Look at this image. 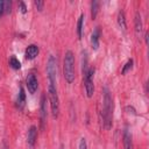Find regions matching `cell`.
<instances>
[{
  "label": "cell",
  "instance_id": "6da1fadb",
  "mask_svg": "<svg viewBox=\"0 0 149 149\" xmlns=\"http://www.w3.org/2000/svg\"><path fill=\"white\" fill-rule=\"evenodd\" d=\"M102 126L105 129H111L113 123V98L107 87L104 88L102 95V109H101Z\"/></svg>",
  "mask_w": 149,
  "mask_h": 149
},
{
  "label": "cell",
  "instance_id": "7a4b0ae2",
  "mask_svg": "<svg viewBox=\"0 0 149 149\" xmlns=\"http://www.w3.org/2000/svg\"><path fill=\"white\" fill-rule=\"evenodd\" d=\"M63 76L68 84L74 81L76 71H74V55L71 50H66L64 54V62H63Z\"/></svg>",
  "mask_w": 149,
  "mask_h": 149
},
{
  "label": "cell",
  "instance_id": "3957f363",
  "mask_svg": "<svg viewBox=\"0 0 149 149\" xmlns=\"http://www.w3.org/2000/svg\"><path fill=\"white\" fill-rule=\"evenodd\" d=\"M48 99L50 102V109L54 119H57L59 115V97L57 92L56 84H50L48 85Z\"/></svg>",
  "mask_w": 149,
  "mask_h": 149
},
{
  "label": "cell",
  "instance_id": "277c9868",
  "mask_svg": "<svg viewBox=\"0 0 149 149\" xmlns=\"http://www.w3.org/2000/svg\"><path fill=\"white\" fill-rule=\"evenodd\" d=\"M45 71H47L48 83L56 84V78H57V59L55 58L54 55H50L48 57L47 65H45Z\"/></svg>",
  "mask_w": 149,
  "mask_h": 149
},
{
  "label": "cell",
  "instance_id": "5b68a950",
  "mask_svg": "<svg viewBox=\"0 0 149 149\" xmlns=\"http://www.w3.org/2000/svg\"><path fill=\"white\" fill-rule=\"evenodd\" d=\"M94 68H90L86 72V74L83 77V81H84V87H85V92L86 95L88 98H91L94 93V84H93V77H94Z\"/></svg>",
  "mask_w": 149,
  "mask_h": 149
},
{
  "label": "cell",
  "instance_id": "8992f818",
  "mask_svg": "<svg viewBox=\"0 0 149 149\" xmlns=\"http://www.w3.org/2000/svg\"><path fill=\"white\" fill-rule=\"evenodd\" d=\"M47 116H48V112H47V94L42 93L41 102H40V125H41V129L45 128Z\"/></svg>",
  "mask_w": 149,
  "mask_h": 149
},
{
  "label": "cell",
  "instance_id": "52a82bcc",
  "mask_svg": "<svg viewBox=\"0 0 149 149\" xmlns=\"http://www.w3.org/2000/svg\"><path fill=\"white\" fill-rule=\"evenodd\" d=\"M26 86L28 88V92L30 94H34L36 91H37V87H38V80L36 78V76L34 73H29L26 78Z\"/></svg>",
  "mask_w": 149,
  "mask_h": 149
},
{
  "label": "cell",
  "instance_id": "ba28073f",
  "mask_svg": "<svg viewBox=\"0 0 149 149\" xmlns=\"http://www.w3.org/2000/svg\"><path fill=\"white\" fill-rule=\"evenodd\" d=\"M134 30H135V35L140 38L143 33V23H142L141 13L139 10L135 13V17H134Z\"/></svg>",
  "mask_w": 149,
  "mask_h": 149
},
{
  "label": "cell",
  "instance_id": "9c48e42d",
  "mask_svg": "<svg viewBox=\"0 0 149 149\" xmlns=\"http://www.w3.org/2000/svg\"><path fill=\"white\" fill-rule=\"evenodd\" d=\"M37 140V127L36 126H30L28 129V134H27V143L30 148H33L36 143Z\"/></svg>",
  "mask_w": 149,
  "mask_h": 149
},
{
  "label": "cell",
  "instance_id": "30bf717a",
  "mask_svg": "<svg viewBox=\"0 0 149 149\" xmlns=\"http://www.w3.org/2000/svg\"><path fill=\"white\" fill-rule=\"evenodd\" d=\"M100 36H101V28H100L99 26H97V27L93 29L92 34H91V45H92V48H93L94 50H97L98 47H99Z\"/></svg>",
  "mask_w": 149,
  "mask_h": 149
},
{
  "label": "cell",
  "instance_id": "8fae6325",
  "mask_svg": "<svg viewBox=\"0 0 149 149\" xmlns=\"http://www.w3.org/2000/svg\"><path fill=\"white\" fill-rule=\"evenodd\" d=\"M38 54H40V48H38L36 44H29V45L26 48L24 57H26L27 59H34Z\"/></svg>",
  "mask_w": 149,
  "mask_h": 149
},
{
  "label": "cell",
  "instance_id": "7c38bea8",
  "mask_svg": "<svg viewBox=\"0 0 149 149\" xmlns=\"http://www.w3.org/2000/svg\"><path fill=\"white\" fill-rule=\"evenodd\" d=\"M15 105L19 109H22L26 105V93H24V88L22 86H20V90H19V94L16 97V101H15Z\"/></svg>",
  "mask_w": 149,
  "mask_h": 149
},
{
  "label": "cell",
  "instance_id": "4fadbf2b",
  "mask_svg": "<svg viewBox=\"0 0 149 149\" xmlns=\"http://www.w3.org/2000/svg\"><path fill=\"white\" fill-rule=\"evenodd\" d=\"M123 149H133V140H132V134L129 133L128 129L123 130Z\"/></svg>",
  "mask_w": 149,
  "mask_h": 149
},
{
  "label": "cell",
  "instance_id": "5bb4252c",
  "mask_svg": "<svg viewBox=\"0 0 149 149\" xmlns=\"http://www.w3.org/2000/svg\"><path fill=\"white\" fill-rule=\"evenodd\" d=\"M84 19H85V15L81 13L78 17V21H77V36L78 38L80 40L81 36H83V30H84Z\"/></svg>",
  "mask_w": 149,
  "mask_h": 149
},
{
  "label": "cell",
  "instance_id": "9a60e30c",
  "mask_svg": "<svg viewBox=\"0 0 149 149\" xmlns=\"http://www.w3.org/2000/svg\"><path fill=\"white\" fill-rule=\"evenodd\" d=\"M118 24L119 27L125 31L126 28H127V22H126V15H125V12L122 9L119 10L118 13Z\"/></svg>",
  "mask_w": 149,
  "mask_h": 149
},
{
  "label": "cell",
  "instance_id": "2e32d148",
  "mask_svg": "<svg viewBox=\"0 0 149 149\" xmlns=\"http://www.w3.org/2000/svg\"><path fill=\"white\" fill-rule=\"evenodd\" d=\"M8 64H9V66H10L12 69H14V70H19V69L21 68V63H20V61H19L15 56H10V57H9Z\"/></svg>",
  "mask_w": 149,
  "mask_h": 149
},
{
  "label": "cell",
  "instance_id": "e0dca14e",
  "mask_svg": "<svg viewBox=\"0 0 149 149\" xmlns=\"http://www.w3.org/2000/svg\"><path fill=\"white\" fill-rule=\"evenodd\" d=\"M133 64H134V61L132 59V58H129L126 63H125V65L122 66V69H121V74H126L129 70H132V68H133Z\"/></svg>",
  "mask_w": 149,
  "mask_h": 149
},
{
  "label": "cell",
  "instance_id": "ac0fdd59",
  "mask_svg": "<svg viewBox=\"0 0 149 149\" xmlns=\"http://www.w3.org/2000/svg\"><path fill=\"white\" fill-rule=\"evenodd\" d=\"M98 10H99V2L98 1H92L91 2V16H92V19L97 17Z\"/></svg>",
  "mask_w": 149,
  "mask_h": 149
},
{
  "label": "cell",
  "instance_id": "d6986e66",
  "mask_svg": "<svg viewBox=\"0 0 149 149\" xmlns=\"http://www.w3.org/2000/svg\"><path fill=\"white\" fill-rule=\"evenodd\" d=\"M78 149H87V143L85 137H80L79 142H78Z\"/></svg>",
  "mask_w": 149,
  "mask_h": 149
},
{
  "label": "cell",
  "instance_id": "ffe728a7",
  "mask_svg": "<svg viewBox=\"0 0 149 149\" xmlns=\"http://www.w3.org/2000/svg\"><path fill=\"white\" fill-rule=\"evenodd\" d=\"M3 7H5V13H10V9H12V2L9 0H5L3 1Z\"/></svg>",
  "mask_w": 149,
  "mask_h": 149
},
{
  "label": "cell",
  "instance_id": "44dd1931",
  "mask_svg": "<svg viewBox=\"0 0 149 149\" xmlns=\"http://www.w3.org/2000/svg\"><path fill=\"white\" fill-rule=\"evenodd\" d=\"M34 5H35V7H36L38 10H42V9H43V7H44V1L35 0V1H34Z\"/></svg>",
  "mask_w": 149,
  "mask_h": 149
},
{
  "label": "cell",
  "instance_id": "7402d4cb",
  "mask_svg": "<svg viewBox=\"0 0 149 149\" xmlns=\"http://www.w3.org/2000/svg\"><path fill=\"white\" fill-rule=\"evenodd\" d=\"M19 9H20V12L23 13V14L27 12V6H26V3H24L23 1H19Z\"/></svg>",
  "mask_w": 149,
  "mask_h": 149
},
{
  "label": "cell",
  "instance_id": "603a6c76",
  "mask_svg": "<svg viewBox=\"0 0 149 149\" xmlns=\"http://www.w3.org/2000/svg\"><path fill=\"white\" fill-rule=\"evenodd\" d=\"M5 14V7H3V0H0V16Z\"/></svg>",
  "mask_w": 149,
  "mask_h": 149
},
{
  "label": "cell",
  "instance_id": "cb8c5ba5",
  "mask_svg": "<svg viewBox=\"0 0 149 149\" xmlns=\"http://www.w3.org/2000/svg\"><path fill=\"white\" fill-rule=\"evenodd\" d=\"M126 109H128V111H132V113H133V114H135V109H134L133 107H129V106H127V107H126ZM129 113H130V112H129Z\"/></svg>",
  "mask_w": 149,
  "mask_h": 149
},
{
  "label": "cell",
  "instance_id": "d4e9b609",
  "mask_svg": "<svg viewBox=\"0 0 149 149\" xmlns=\"http://www.w3.org/2000/svg\"><path fill=\"white\" fill-rule=\"evenodd\" d=\"M144 40H146V43H148V33L144 34Z\"/></svg>",
  "mask_w": 149,
  "mask_h": 149
},
{
  "label": "cell",
  "instance_id": "484cf974",
  "mask_svg": "<svg viewBox=\"0 0 149 149\" xmlns=\"http://www.w3.org/2000/svg\"><path fill=\"white\" fill-rule=\"evenodd\" d=\"M3 149H8V148H7V147H6V146H5V147H3Z\"/></svg>",
  "mask_w": 149,
  "mask_h": 149
}]
</instances>
